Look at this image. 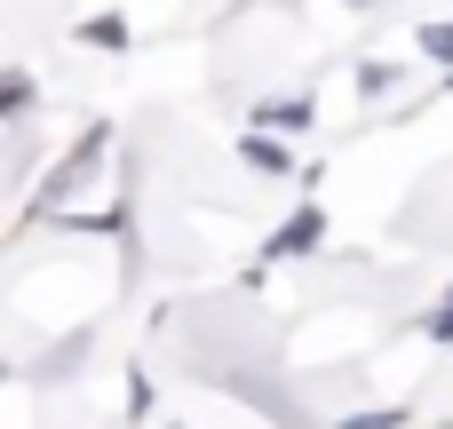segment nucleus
I'll return each instance as SVG.
<instances>
[{"instance_id": "nucleus-4", "label": "nucleus", "mask_w": 453, "mask_h": 429, "mask_svg": "<svg viewBox=\"0 0 453 429\" xmlns=\"http://www.w3.org/2000/svg\"><path fill=\"white\" fill-rule=\"evenodd\" d=\"M438 334H446V342H453V303H446V310H438Z\"/></svg>"}, {"instance_id": "nucleus-2", "label": "nucleus", "mask_w": 453, "mask_h": 429, "mask_svg": "<svg viewBox=\"0 0 453 429\" xmlns=\"http://www.w3.org/2000/svg\"><path fill=\"white\" fill-rule=\"evenodd\" d=\"M247 159H255L263 175H279V167H287V151H279V143H247Z\"/></svg>"}, {"instance_id": "nucleus-3", "label": "nucleus", "mask_w": 453, "mask_h": 429, "mask_svg": "<svg viewBox=\"0 0 453 429\" xmlns=\"http://www.w3.org/2000/svg\"><path fill=\"white\" fill-rule=\"evenodd\" d=\"M422 48H430L438 64H446V56H453V24H430V32H422Z\"/></svg>"}, {"instance_id": "nucleus-1", "label": "nucleus", "mask_w": 453, "mask_h": 429, "mask_svg": "<svg viewBox=\"0 0 453 429\" xmlns=\"http://www.w3.org/2000/svg\"><path fill=\"white\" fill-rule=\"evenodd\" d=\"M319 231H326V215H319V207H303V215L271 239V255H303V247H319Z\"/></svg>"}]
</instances>
